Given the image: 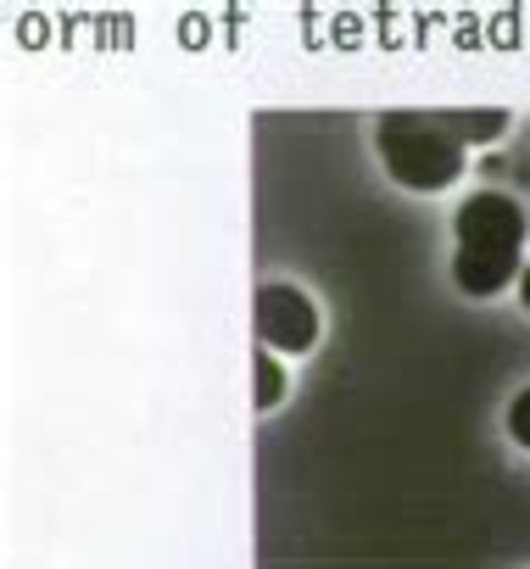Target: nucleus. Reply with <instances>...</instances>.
<instances>
[{"label": "nucleus", "instance_id": "f257e3e1", "mask_svg": "<svg viewBox=\"0 0 530 569\" xmlns=\"http://www.w3.org/2000/svg\"><path fill=\"white\" fill-rule=\"evenodd\" d=\"M458 251H452V279H458V291L463 297H497L502 284L519 268V251H524V234H530V218L513 196L502 190H474L458 218Z\"/></svg>", "mask_w": 530, "mask_h": 569}, {"label": "nucleus", "instance_id": "f03ea898", "mask_svg": "<svg viewBox=\"0 0 530 569\" xmlns=\"http://www.w3.org/2000/svg\"><path fill=\"white\" fill-rule=\"evenodd\" d=\"M374 146H380L391 179L408 190H424V196L447 190L463 173V146L441 129L436 112H386L374 123Z\"/></svg>", "mask_w": 530, "mask_h": 569}, {"label": "nucleus", "instance_id": "7ed1b4c3", "mask_svg": "<svg viewBox=\"0 0 530 569\" xmlns=\"http://www.w3.org/2000/svg\"><path fill=\"white\" fill-rule=\"evenodd\" d=\"M257 341L269 352H313L319 341V308L308 302V291L297 284H262L257 291Z\"/></svg>", "mask_w": 530, "mask_h": 569}, {"label": "nucleus", "instance_id": "20e7f679", "mask_svg": "<svg viewBox=\"0 0 530 569\" xmlns=\"http://www.w3.org/2000/svg\"><path fill=\"white\" fill-rule=\"evenodd\" d=\"M441 118V129L469 151V146H486V140H497L502 129H508V112L502 107H474V112H436Z\"/></svg>", "mask_w": 530, "mask_h": 569}, {"label": "nucleus", "instance_id": "39448f33", "mask_svg": "<svg viewBox=\"0 0 530 569\" xmlns=\"http://www.w3.org/2000/svg\"><path fill=\"white\" fill-rule=\"evenodd\" d=\"M251 375H257V408H274L286 397V369H280V358L269 347L251 358Z\"/></svg>", "mask_w": 530, "mask_h": 569}, {"label": "nucleus", "instance_id": "423d86ee", "mask_svg": "<svg viewBox=\"0 0 530 569\" xmlns=\"http://www.w3.org/2000/svg\"><path fill=\"white\" fill-rule=\"evenodd\" d=\"M508 430H513L519 447H530V386L513 397V408H508Z\"/></svg>", "mask_w": 530, "mask_h": 569}, {"label": "nucleus", "instance_id": "0eeeda50", "mask_svg": "<svg viewBox=\"0 0 530 569\" xmlns=\"http://www.w3.org/2000/svg\"><path fill=\"white\" fill-rule=\"evenodd\" d=\"M519 297H524V308H530V262H524V273H519Z\"/></svg>", "mask_w": 530, "mask_h": 569}]
</instances>
